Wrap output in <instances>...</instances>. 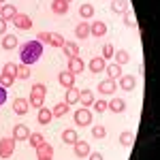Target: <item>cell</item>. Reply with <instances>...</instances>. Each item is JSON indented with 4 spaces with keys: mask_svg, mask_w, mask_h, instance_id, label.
<instances>
[{
    "mask_svg": "<svg viewBox=\"0 0 160 160\" xmlns=\"http://www.w3.org/2000/svg\"><path fill=\"white\" fill-rule=\"evenodd\" d=\"M64 2H71V0H64Z\"/></svg>",
    "mask_w": 160,
    "mask_h": 160,
    "instance_id": "cell-45",
    "label": "cell"
},
{
    "mask_svg": "<svg viewBox=\"0 0 160 160\" xmlns=\"http://www.w3.org/2000/svg\"><path fill=\"white\" fill-rule=\"evenodd\" d=\"M79 15H81V17H83V19H90V17H92V15H94V7H92V4H81V7H79Z\"/></svg>",
    "mask_w": 160,
    "mask_h": 160,
    "instance_id": "cell-32",
    "label": "cell"
},
{
    "mask_svg": "<svg viewBox=\"0 0 160 160\" xmlns=\"http://www.w3.org/2000/svg\"><path fill=\"white\" fill-rule=\"evenodd\" d=\"M28 141H30V145H32L34 149H37V148H41V145L45 143V139H43V135H41V132H30Z\"/></svg>",
    "mask_w": 160,
    "mask_h": 160,
    "instance_id": "cell-29",
    "label": "cell"
},
{
    "mask_svg": "<svg viewBox=\"0 0 160 160\" xmlns=\"http://www.w3.org/2000/svg\"><path fill=\"white\" fill-rule=\"evenodd\" d=\"M0 7H2V4H0Z\"/></svg>",
    "mask_w": 160,
    "mask_h": 160,
    "instance_id": "cell-46",
    "label": "cell"
},
{
    "mask_svg": "<svg viewBox=\"0 0 160 160\" xmlns=\"http://www.w3.org/2000/svg\"><path fill=\"white\" fill-rule=\"evenodd\" d=\"M58 81H60V86H64L68 90V88L75 86V75H71L68 71H62V73L58 75Z\"/></svg>",
    "mask_w": 160,
    "mask_h": 160,
    "instance_id": "cell-12",
    "label": "cell"
},
{
    "mask_svg": "<svg viewBox=\"0 0 160 160\" xmlns=\"http://www.w3.org/2000/svg\"><path fill=\"white\" fill-rule=\"evenodd\" d=\"M13 152H15V139H2L0 141V158H11L13 156Z\"/></svg>",
    "mask_w": 160,
    "mask_h": 160,
    "instance_id": "cell-4",
    "label": "cell"
},
{
    "mask_svg": "<svg viewBox=\"0 0 160 160\" xmlns=\"http://www.w3.org/2000/svg\"><path fill=\"white\" fill-rule=\"evenodd\" d=\"M28 137H30L28 126H24V124H17V126L13 128V139H15V141H26Z\"/></svg>",
    "mask_w": 160,
    "mask_h": 160,
    "instance_id": "cell-7",
    "label": "cell"
},
{
    "mask_svg": "<svg viewBox=\"0 0 160 160\" xmlns=\"http://www.w3.org/2000/svg\"><path fill=\"white\" fill-rule=\"evenodd\" d=\"M113 53H115L113 45H109V43H107V45H102V56H100L102 60H109V58H113Z\"/></svg>",
    "mask_w": 160,
    "mask_h": 160,
    "instance_id": "cell-38",
    "label": "cell"
},
{
    "mask_svg": "<svg viewBox=\"0 0 160 160\" xmlns=\"http://www.w3.org/2000/svg\"><path fill=\"white\" fill-rule=\"evenodd\" d=\"M17 15V9L13 7V4H4V7H0V17L4 19V22H9Z\"/></svg>",
    "mask_w": 160,
    "mask_h": 160,
    "instance_id": "cell-17",
    "label": "cell"
},
{
    "mask_svg": "<svg viewBox=\"0 0 160 160\" xmlns=\"http://www.w3.org/2000/svg\"><path fill=\"white\" fill-rule=\"evenodd\" d=\"M115 88H118L115 79H105V81H100V83H98V92H100V94H113Z\"/></svg>",
    "mask_w": 160,
    "mask_h": 160,
    "instance_id": "cell-9",
    "label": "cell"
},
{
    "mask_svg": "<svg viewBox=\"0 0 160 160\" xmlns=\"http://www.w3.org/2000/svg\"><path fill=\"white\" fill-rule=\"evenodd\" d=\"M75 34H77V38H88L90 37V24L88 22H81V24L75 28Z\"/></svg>",
    "mask_w": 160,
    "mask_h": 160,
    "instance_id": "cell-24",
    "label": "cell"
},
{
    "mask_svg": "<svg viewBox=\"0 0 160 160\" xmlns=\"http://www.w3.org/2000/svg\"><path fill=\"white\" fill-rule=\"evenodd\" d=\"M62 51H64V56H66V58H77V56H79V47L75 45L73 41H64Z\"/></svg>",
    "mask_w": 160,
    "mask_h": 160,
    "instance_id": "cell-10",
    "label": "cell"
},
{
    "mask_svg": "<svg viewBox=\"0 0 160 160\" xmlns=\"http://www.w3.org/2000/svg\"><path fill=\"white\" fill-rule=\"evenodd\" d=\"M0 2H2V0H0Z\"/></svg>",
    "mask_w": 160,
    "mask_h": 160,
    "instance_id": "cell-47",
    "label": "cell"
},
{
    "mask_svg": "<svg viewBox=\"0 0 160 160\" xmlns=\"http://www.w3.org/2000/svg\"><path fill=\"white\" fill-rule=\"evenodd\" d=\"M43 56V43H38L37 38L34 41H28L22 45V51H19V58H22V64H34L38 62V58Z\"/></svg>",
    "mask_w": 160,
    "mask_h": 160,
    "instance_id": "cell-1",
    "label": "cell"
},
{
    "mask_svg": "<svg viewBox=\"0 0 160 160\" xmlns=\"http://www.w3.org/2000/svg\"><path fill=\"white\" fill-rule=\"evenodd\" d=\"M92 113H90V109L88 107H81V109H77L75 111V115H73V120H75V124L77 126H90L92 124Z\"/></svg>",
    "mask_w": 160,
    "mask_h": 160,
    "instance_id": "cell-3",
    "label": "cell"
},
{
    "mask_svg": "<svg viewBox=\"0 0 160 160\" xmlns=\"http://www.w3.org/2000/svg\"><path fill=\"white\" fill-rule=\"evenodd\" d=\"M105 32H107V24H102V22H94L90 26V34H94V37H102Z\"/></svg>",
    "mask_w": 160,
    "mask_h": 160,
    "instance_id": "cell-23",
    "label": "cell"
},
{
    "mask_svg": "<svg viewBox=\"0 0 160 160\" xmlns=\"http://www.w3.org/2000/svg\"><path fill=\"white\" fill-rule=\"evenodd\" d=\"M105 68H107L109 79H118V77H122V66H120V64H107Z\"/></svg>",
    "mask_w": 160,
    "mask_h": 160,
    "instance_id": "cell-25",
    "label": "cell"
},
{
    "mask_svg": "<svg viewBox=\"0 0 160 160\" xmlns=\"http://www.w3.org/2000/svg\"><path fill=\"white\" fill-rule=\"evenodd\" d=\"M47 45H51V47H62V45H64V38H62V34H58V32H49Z\"/></svg>",
    "mask_w": 160,
    "mask_h": 160,
    "instance_id": "cell-26",
    "label": "cell"
},
{
    "mask_svg": "<svg viewBox=\"0 0 160 160\" xmlns=\"http://www.w3.org/2000/svg\"><path fill=\"white\" fill-rule=\"evenodd\" d=\"M4 30H7V22L0 17V34H4Z\"/></svg>",
    "mask_w": 160,
    "mask_h": 160,
    "instance_id": "cell-44",
    "label": "cell"
},
{
    "mask_svg": "<svg viewBox=\"0 0 160 160\" xmlns=\"http://www.w3.org/2000/svg\"><path fill=\"white\" fill-rule=\"evenodd\" d=\"M37 158L38 160H51L53 158V148L47 145V143H43L41 148H37Z\"/></svg>",
    "mask_w": 160,
    "mask_h": 160,
    "instance_id": "cell-8",
    "label": "cell"
},
{
    "mask_svg": "<svg viewBox=\"0 0 160 160\" xmlns=\"http://www.w3.org/2000/svg\"><path fill=\"white\" fill-rule=\"evenodd\" d=\"M51 118H53V115H51V109H45V107H41V109H38V115H37L38 124H43V126H45V124L51 122Z\"/></svg>",
    "mask_w": 160,
    "mask_h": 160,
    "instance_id": "cell-22",
    "label": "cell"
},
{
    "mask_svg": "<svg viewBox=\"0 0 160 160\" xmlns=\"http://www.w3.org/2000/svg\"><path fill=\"white\" fill-rule=\"evenodd\" d=\"M28 109H30V105H28V100H26V98H15V100H13V111H15L17 115H24Z\"/></svg>",
    "mask_w": 160,
    "mask_h": 160,
    "instance_id": "cell-15",
    "label": "cell"
},
{
    "mask_svg": "<svg viewBox=\"0 0 160 160\" xmlns=\"http://www.w3.org/2000/svg\"><path fill=\"white\" fill-rule=\"evenodd\" d=\"M11 22L15 24V28H19V30H30V28H32V19H30L28 15H24V13H17Z\"/></svg>",
    "mask_w": 160,
    "mask_h": 160,
    "instance_id": "cell-5",
    "label": "cell"
},
{
    "mask_svg": "<svg viewBox=\"0 0 160 160\" xmlns=\"http://www.w3.org/2000/svg\"><path fill=\"white\" fill-rule=\"evenodd\" d=\"M92 105H94V111H98V113H102V111L107 109V100H94V102H92Z\"/></svg>",
    "mask_w": 160,
    "mask_h": 160,
    "instance_id": "cell-40",
    "label": "cell"
},
{
    "mask_svg": "<svg viewBox=\"0 0 160 160\" xmlns=\"http://www.w3.org/2000/svg\"><path fill=\"white\" fill-rule=\"evenodd\" d=\"M47 38H49V32H38V43H47Z\"/></svg>",
    "mask_w": 160,
    "mask_h": 160,
    "instance_id": "cell-41",
    "label": "cell"
},
{
    "mask_svg": "<svg viewBox=\"0 0 160 160\" xmlns=\"http://www.w3.org/2000/svg\"><path fill=\"white\" fill-rule=\"evenodd\" d=\"M111 9H113V13H126L128 11V0H113Z\"/></svg>",
    "mask_w": 160,
    "mask_h": 160,
    "instance_id": "cell-27",
    "label": "cell"
},
{
    "mask_svg": "<svg viewBox=\"0 0 160 160\" xmlns=\"http://www.w3.org/2000/svg\"><path fill=\"white\" fill-rule=\"evenodd\" d=\"M79 102L90 109L92 102H94V92H92V90H79Z\"/></svg>",
    "mask_w": 160,
    "mask_h": 160,
    "instance_id": "cell-11",
    "label": "cell"
},
{
    "mask_svg": "<svg viewBox=\"0 0 160 160\" xmlns=\"http://www.w3.org/2000/svg\"><path fill=\"white\" fill-rule=\"evenodd\" d=\"M15 77H19V79H28V77H30V66H28V64L17 66V73H15Z\"/></svg>",
    "mask_w": 160,
    "mask_h": 160,
    "instance_id": "cell-34",
    "label": "cell"
},
{
    "mask_svg": "<svg viewBox=\"0 0 160 160\" xmlns=\"http://www.w3.org/2000/svg\"><path fill=\"white\" fill-rule=\"evenodd\" d=\"M107 107H109L113 113H122V111L126 109V102H124V98H111Z\"/></svg>",
    "mask_w": 160,
    "mask_h": 160,
    "instance_id": "cell-20",
    "label": "cell"
},
{
    "mask_svg": "<svg viewBox=\"0 0 160 160\" xmlns=\"http://www.w3.org/2000/svg\"><path fill=\"white\" fill-rule=\"evenodd\" d=\"M2 47H4V49L17 47V37H15V34H4V38H2Z\"/></svg>",
    "mask_w": 160,
    "mask_h": 160,
    "instance_id": "cell-30",
    "label": "cell"
},
{
    "mask_svg": "<svg viewBox=\"0 0 160 160\" xmlns=\"http://www.w3.org/2000/svg\"><path fill=\"white\" fill-rule=\"evenodd\" d=\"M137 86V79L132 77V75H124L122 79H120V88H122L124 92H130V90H135Z\"/></svg>",
    "mask_w": 160,
    "mask_h": 160,
    "instance_id": "cell-14",
    "label": "cell"
},
{
    "mask_svg": "<svg viewBox=\"0 0 160 160\" xmlns=\"http://www.w3.org/2000/svg\"><path fill=\"white\" fill-rule=\"evenodd\" d=\"M64 102H66L68 107H71V105H75V102H79V90H77L75 86L66 90V96H64Z\"/></svg>",
    "mask_w": 160,
    "mask_h": 160,
    "instance_id": "cell-18",
    "label": "cell"
},
{
    "mask_svg": "<svg viewBox=\"0 0 160 160\" xmlns=\"http://www.w3.org/2000/svg\"><path fill=\"white\" fill-rule=\"evenodd\" d=\"M105 66H107V60H102V58H92V60H90V71H92V73L105 71Z\"/></svg>",
    "mask_w": 160,
    "mask_h": 160,
    "instance_id": "cell-21",
    "label": "cell"
},
{
    "mask_svg": "<svg viewBox=\"0 0 160 160\" xmlns=\"http://www.w3.org/2000/svg\"><path fill=\"white\" fill-rule=\"evenodd\" d=\"M83 68H86V64H83V62L79 60V56H77V58H68V66H66V71H68L71 75L81 73Z\"/></svg>",
    "mask_w": 160,
    "mask_h": 160,
    "instance_id": "cell-6",
    "label": "cell"
},
{
    "mask_svg": "<svg viewBox=\"0 0 160 160\" xmlns=\"http://www.w3.org/2000/svg\"><path fill=\"white\" fill-rule=\"evenodd\" d=\"M90 160H102V154L94 152V154H90Z\"/></svg>",
    "mask_w": 160,
    "mask_h": 160,
    "instance_id": "cell-43",
    "label": "cell"
},
{
    "mask_svg": "<svg viewBox=\"0 0 160 160\" xmlns=\"http://www.w3.org/2000/svg\"><path fill=\"white\" fill-rule=\"evenodd\" d=\"M68 113V105L66 102H58L53 109H51V115H56V118H62V115H66Z\"/></svg>",
    "mask_w": 160,
    "mask_h": 160,
    "instance_id": "cell-31",
    "label": "cell"
},
{
    "mask_svg": "<svg viewBox=\"0 0 160 160\" xmlns=\"http://www.w3.org/2000/svg\"><path fill=\"white\" fill-rule=\"evenodd\" d=\"M4 100H7V90H4V88L0 86V107L4 105Z\"/></svg>",
    "mask_w": 160,
    "mask_h": 160,
    "instance_id": "cell-42",
    "label": "cell"
},
{
    "mask_svg": "<svg viewBox=\"0 0 160 160\" xmlns=\"http://www.w3.org/2000/svg\"><path fill=\"white\" fill-rule=\"evenodd\" d=\"M13 83H15V79H13V77H9V75H4V73H0V86L4 88V90H7V88H11Z\"/></svg>",
    "mask_w": 160,
    "mask_h": 160,
    "instance_id": "cell-36",
    "label": "cell"
},
{
    "mask_svg": "<svg viewBox=\"0 0 160 160\" xmlns=\"http://www.w3.org/2000/svg\"><path fill=\"white\" fill-rule=\"evenodd\" d=\"M105 135H107L105 126H94V128H92V137H94V139H102Z\"/></svg>",
    "mask_w": 160,
    "mask_h": 160,
    "instance_id": "cell-39",
    "label": "cell"
},
{
    "mask_svg": "<svg viewBox=\"0 0 160 160\" xmlns=\"http://www.w3.org/2000/svg\"><path fill=\"white\" fill-rule=\"evenodd\" d=\"M120 143H122L124 148H130L132 143H135V132H130V130H126L120 135Z\"/></svg>",
    "mask_w": 160,
    "mask_h": 160,
    "instance_id": "cell-28",
    "label": "cell"
},
{
    "mask_svg": "<svg viewBox=\"0 0 160 160\" xmlns=\"http://www.w3.org/2000/svg\"><path fill=\"white\" fill-rule=\"evenodd\" d=\"M2 73L15 79V73H17V64H11V62H7V64H4V68H2Z\"/></svg>",
    "mask_w": 160,
    "mask_h": 160,
    "instance_id": "cell-37",
    "label": "cell"
},
{
    "mask_svg": "<svg viewBox=\"0 0 160 160\" xmlns=\"http://www.w3.org/2000/svg\"><path fill=\"white\" fill-rule=\"evenodd\" d=\"M51 11L56 13V15L68 13V2H64V0H53V2H51Z\"/></svg>",
    "mask_w": 160,
    "mask_h": 160,
    "instance_id": "cell-19",
    "label": "cell"
},
{
    "mask_svg": "<svg viewBox=\"0 0 160 160\" xmlns=\"http://www.w3.org/2000/svg\"><path fill=\"white\" fill-rule=\"evenodd\" d=\"M75 154L79 156V158H86V156H90V143H86V141H77L73 145Z\"/></svg>",
    "mask_w": 160,
    "mask_h": 160,
    "instance_id": "cell-13",
    "label": "cell"
},
{
    "mask_svg": "<svg viewBox=\"0 0 160 160\" xmlns=\"http://www.w3.org/2000/svg\"><path fill=\"white\" fill-rule=\"evenodd\" d=\"M113 58H115V62L122 66V64H126V62L130 60V56H128V51H124V49H120V51H115L113 53Z\"/></svg>",
    "mask_w": 160,
    "mask_h": 160,
    "instance_id": "cell-33",
    "label": "cell"
},
{
    "mask_svg": "<svg viewBox=\"0 0 160 160\" xmlns=\"http://www.w3.org/2000/svg\"><path fill=\"white\" fill-rule=\"evenodd\" d=\"M124 22H126V26H128V28H137V17H135V13L126 11V13H124Z\"/></svg>",
    "mask_w": 160,
    "mask_h": 160,
    "instance_id": "cell-35",
    "label": "cell"
},
{
    "mask_svg": "<svg viewBox=\"0 0 160 160\" xmlns=\"http://www.w3.org/2000/svg\"><path fill=\"white\" fill-rule=\"evenodd\" d=\"M45 92H47V88L43 86V83H34L32 90H30V100H28V105L34 107V109H41L43 102H45Z\"/></svg>",
    "mask_w": 160,
    "mask_h": 160,
    "instance_id": "cell-2",
    "label": "cell"
},
{
    "mask_svg": "<svg viewBox=\"0 0 160 160\" xmlns=\"http://www.w3.org/2000/svg\"><path fill=\"white\" fill-rule=\"evenodd\" d=\"M62 141H64V143H68V145H75V143L79 141L77 130H73V128H66V130L62 132Z\"/></svg>",
    "mask_w": 160,
    "mask_h": 160,
    "instance_id": "cell-16",
    "label": "cell"
}]
</instances>
